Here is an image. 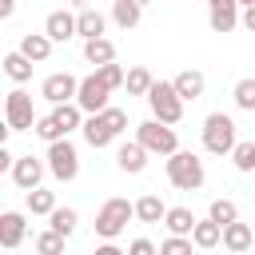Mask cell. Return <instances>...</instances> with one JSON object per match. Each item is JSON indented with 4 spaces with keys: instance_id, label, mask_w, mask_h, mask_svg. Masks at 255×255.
I'll return each instance as SVG.
<instances>
[{
    "instance_id": "25",
    "label": "cell",
    "mask_w": 255,
    "mask_h": 255,
    "mask_svg": "<svg viewBox=\"0 0 255 255\" xmlns=\"http://www.w3.org/2000/svg\"><path fill=\"white\" fill-rule=\"evenodd\" d=\"M52 116H56V124L64 128V135H68V131H76V128H84V108H80L76 100H72V104H56V112H52Z\"/></svg>"
},
{
    "instance_id": "31",
    "label": "cell",
    "mask_w": 255,
    "mask_h": 255,
    "mask_svg": "<svg viewBox=\"0 0 255 255\" xmlns=\"http://www.w3.org/2000/svg\"><path fill=\"white\" fill-rule=\"evenodd\" d=\"M231 96H235V104H239L243 112H255V76H243Z\"/></svg>"
},
{
    "instance_id": "21",
    "label": "cell",
    "mask_w": 255,
    "mask_h": 255,
    "mask_svg": "<svg viewBox=\"0 0 255 255\" xmlns=\"http://www.w3.org/2000/svg\"><path fill=\"white\" fill-rule=\"evenodd\" d=\"M195 215H191V207H167V215H163V227L171 231V235H191L195 231Z\"/></svg>"
},
{
    "instance_id": "35",
    "label": "cell",
    "mask_w": 255,
    "mask_h": 255,
    "mask_svg": "<svg viewBox=\"0 0 255 255\" xmlns=\"http://www.w3.org/2000/svg\"><path fill=\"white\" fill-rule=\"evenodd\" d=\"M159 255H191V235H167L159 243Z\"/></svg>"
},
{
    "instance_id": "39",
    "label": "cell",
    "mask_w": 255,
    "mask_h": 255,
    "mask_svg": "<svg viewBox=\"0 0 255 255\" xmlns=\"http://www.w3.org/2000/svg\"><path fill=\"white\" fill-rule=\"evenodd\" d=\"M12 12H16V0H0V16H4V20H8V16H12Z\"/></svg>"
},
{
    "instance_id": "24",
    "label": "cell",
    "mask_w": 255,
    "mask_h": 255,
    "mask_svg": "<svg viewBox=\"0 0 255 255\" xmlns=\"http://www.w3.org/2000/svg\"><path fill=\"white\" fill-rule=\"evenodd\" d=\"M251 239H255V235H251V227H247V223H239V219L223 227V247H227V251H247V247H251Z\"/></svg>"
},
{
    "instance_id": "18",
    "label": "cell",
    "mask_w": 255,
    "mask_h": 255,
    "mask_svg": "<svg viewBox=\"0 0 255 255\" xmlns=\"http://www.w3.org/2000/svg\"><path fill=\"white\" fill-rule=\"evenodd\" d=\"M191 243H195V247H203V251H207V247H219V243H223V223H215L211 215H207V219H199V223H195V231H191Z\"/></svg>"
},
{
    "instance_id": "22",
    "label": "cell",
    "mask_w": 255,
    "mask_h": 255,
    "mask_svg": "<svg viewBox=\"0 0 255 255\" xmlns=\"http://www.w3.org/2000/svg\"><path fill=\"white\" fill-rule=\"evenodd\" d=\"M76 36H84V40L104 36V16H100L96 8H80V16H76Z\"/></svg>"
},
{
    "instance_id": "38",
    "label": "cell",
    "mask_w": 255,
    "mask_h": 255,
    "mask_svg": "<svg viewBox=\"0 0 255 255\" xmlns=\"http://www.w3.org/2000/svg\"><path fill=\"white\" fill-rule=\"evenodd\" d=\"M239 24H243L247 32H255V4H247V8H243V16H239Z\"/></svg>"
},
{
    "instance_id": "27",
    "label": "cell",
    "mask_w": 255,
    "mask_h": 255,
    "mask_svg": "<svg viewBox=\"0 0 255 255\" xmlns=\"http://www.w3.org/2000/svg\"><path fill=\"white\" fill-rule=\"evenodd\" d=\"M76 223H80L76 207H56V211L48 215V227H52V231H60V235H72V231H76Z\"/></svg>"
},
{
    "instance_id": "5",
    "label": "cell",
    "mask_w": 255,
    "mask_h": 255,
    "mask_svg": "<svg viewBox=\"0 0 255 255\" xmlns=\"http://www.w3.org/2000/svg\"><path fill=\"white\" fill-rule=\"evenodd\" d=\"M135 139L147 147V151H155V155H171V151H179V135H175V128L171 124H163V120H143L139 128H135Z\"/></svg>"
},
{
    "instance_id": "14",
    "label": "cell",
    "mask_w": 255,
    "mask_h": 255,
    "mask_svg": "<svg viewBox=\"0 0 255 255\" xmlns=\"http://www.w3.org/2000/svg\"><path fill=\"white\" fill-rule=\"evenodd\" d=\"M44 32H48L56 44H64V40H72V36H76V16H72V12H64V8H60V12H48Z\"/></svg>"
},
{
    "instance_id": "36",
    "label": "cell",
    "mask_w": 255,
    "mask_h": 255,
    "mask_svg": "<svg viewBox=\"0 0 255 255\" xmlns=\"http://www.w3.org/2000/svg\"><path fill=\"white\" fill-rule=\"evenodd\" d=\"M96 72H100V80H104L112 92H116V88H124V80H128V72H124L116 60H112V64H104V68H96Z\"/></svg>"
},
{
    "instance_id": "15",
    "label": "cell",
    "mask_w": 255,
    "mask_h": 255,
    "mask_svg": "<svg viewBox=\"0 0 255 255\" xmlns=\"http://www.w3.org/2000/svg\"><path fill=\"white\" fill-rule=\"evenodd\" d=\"M52 44H56V40H52L48 32H28V36L20 40V52H24L32 64H44V60L52 56Z\"/></svg>"
},
{
    "instance_id": "40",
    "label": "cell",
    "mask_w": 255,
    "mask_h": 255,
    "mask_svg": "<svg viewBox=\"0 0 255 255\" xmlns=\"http://www.w3.org/2000/svg\"><path fill=\"white\" fill-rule=\"evenodd\" d=\"M96 255H128V251H120V247H112V243H104V247H96Z\"/></svg>"
},
{
    "instance_id": "23",
    "label": "cell",
    "mask_w": 255,
    "mask_h": 255,
    "mask_svg": "<svg viewBox=\"0 0 255 255\" xmlns=\"http://www.w3.org/2000/svg\"><path fill=\"white\" fill-rule=\"evenodd\" d=\"M163 215H167V207H163L159 195H139V199H135V219H139V223H159Z\"/></svg>"
},
{
    "instance_id": "44",
    "label": "cell",
    "mask_w": 255,
    "mask_h": 255,
    "mask_svg": "<svg viewBox=\"0 0 255 255\" xmlns=\"http://www.w3.org/2000/svg\"><path fill=\"white\" fill-rule=\"evenodd\" d=\"M207 4H223V0H207Z\"/></svg>"
},
{
    "instance_id": "20",
    "label": "cell",
    "mask_w": 255,
    "mask_h": 255,
    "mask_svg": "<svg viewBox=\"0 0 255 255\" xmlns=\"http://www.w3.org/2000/svg\"><path fill=\"white\" fill-rule=\"evenodd\" d=\"M175 92L183 96V100H199L203 96V88H207V80H203V72H195V68H187V72H179L175 80Z\"/></svg>"
},
{
    "instance_id": "12",
    "label": "cell",
    "mask_w": 255,
    "mask_h": 255,
    "mask_svg": "<svg viewBox=\"0 0 255 255\" xmlns=\"http://www.w3.org/2000/svg\"><path fill=\"white\" fill-rule=\"evenodd\" d=\"M147 147L139 143V139H131V143H120V151H116V163H120V171H131V175H139L143 167H147Z\"/></svg>"
},
{
    "instance_id": "37",
    "label": "cell",
    "mask_w": 255,
    "mask_h": 255,
    "mask_svg": "<svg viewBox=\"0 0 255 255\" xmlns=\"http://www.w3.org/2000/svg\"><path fill=\"white\" fill-rule=\"evenodd\" d=\"M128 255H159V247H155L151 239H131V247H128Z\"/></svg>"
},
{
    "instance_id": "4",
    "label": "cell",
    "mask_w": 255,
    "mask_h": 255,
    "mask_svg": "<svg viewBox=\"0 0 255 255\" xmlns=\"http://www.w3.org/2000/svg\"><path fill=\"white\" fill-rule=\"evenodd\" d=\"M147 104H151V116L155 120H163V124H179L183 120V96L175 92V84H163V80H155L151 84V92H147Z\"/></svg>"
},
{
    "instance_id": "29",
    "label": "cell",
    "mask_w": 255,
    "mask_h": 255,
    "mask_svg": "<svg viewBox=\"0 0 255 255\" xmlns=\"http://www.w3.org/2000/svg\"><path fill=\"white\" fill-rule=\"evenodd\" d=\"M28 211H32V215H52V211H56V195L44 191V187H32V191H28Z\"/></svg>"
},
{
    "instance_id": "28",
    "label": "cell",
    "mask_w": 255,
    "mask_h": 255,
    "mask_svg": "<svg viewBox=\"0 0 255 255\" xmlns=\"http://www.w3.org/2000/svg\"><path fill=\"white\" fill-rule=\"evenodd\" d=\"M151 84H155V80H151V72H147V68H131V72H128V80H124L128 96H147V92H151Z\"/></svg>"
},
{
    "instance_id": "10",
    "label": "cell",
    "mask_w": 255,
    "mask_h": 255,
    "mask_svg": "<svg viewBox=\"0 0 255 255\" xmlns=\"http://www.w3.org/2000/svg\"><path fill=\"white\" fill-rule=\"evenodd\" d=\"M76 92H80V80L68 76V72H56V76H48V80L40 84V96H44L48 104H72Z\"/></svg>"
},
{
    "instance_id": "34",
    "label": "cell",
    "mask_w": 255,
    "mask_h": 255,
    "mask_svg": "<svg viewBox=\"0 0 255 255\" xmlns=\"http://www.w3.org/2000/svg\"><path fill=\"white\" fill-rule=\"evenodd\" d=\"M40 139H48V143H56V139H64V128L56 124V116H44V120H36V128H32Z\"/></svg>"
},
{
    "instance_id": "6",
    "label": "cell",
    "mask_w": 255,
    "mask_h": 255,
    "mask_svg": "<svg viewBox=\"0 0 255 255\" xmlns=\"http://www.w3.org/2000/svg\"><path fill=\"white\" fill-rule=\"evenodd\" d=\"M48 171L60 183H68V179L80 175V151H76V143H68V135L56 139V143H48Z\"/></svg>"
},
{
    "instance_id": "43",
    "label": "cell",
    "mask_w": 255,
    "mask_h": 255,
    "mask_svg": "<svg viewBox=\"0 0 255 255\" xmlns=\"http://www.w3.org/2000/svg\"><path fill=\"white\" fill-rule=\"evenodd\" d=\"M227 255H247V251H227Z\"/></svg>"
},
{
    "instance_id": "26",
    "label": "cell",
    "mask_w": 255,
    "mask_h": 255,
    "mask_svg": "<svg viewBox=\"0 0 255 255\" xmlns=\"http://www.w3.org/2000/svg\"><path fill=\"white\" fill-rule=\"evenodd\" d=\"M4 72H8L16 84H24V80H32V60L16 48V52H8V56H4Z\"/></svg>"
},
{
    "instance_id": "11",
    "label": "cell",
    "mask_w": 255,
    "mask_h": 255,
    "mask_svg": "<svg viewBox=\"0 0 255 255\" xmlns=\"http://www.w3.org/2000/svg\"><path fill=\"white\" fill-rule=\"evenodd\" d=\"M40 179H44V163H40L36 155H16V163H12V183L24 187V191H32V187H40Z\"/></svg>"
},
{
    "instance_id": "41",
    "label": "cell",
    "mask_w": 255,
    "mask_h": 255,
    "mask_svg": "<svg viewBox=\"0 0 255 255\" xmlns=\"http://www.w3.org/2000/svg\"><path fill=\"white\" fill-rule=\"evenodd\" d=\"M68 4H76V8H84V4H88V0H68Z\"/></svg>"
},
{
    "instance_id": "30",
    "label": "cell",
    "mask_w": 255,
    "mask_h": 255,
    "mask_svg": "<svg viewBox=\"0 0 255 255\" xmlns=\"http://www.w3.org/2000/svg\"><path fill=\"white\" fill-rule=\"evenodd\" d=\"M64 239H68V235H60V231L48 227V231L36 235V251H40V255H64Z\"/></svg>"
},
{
    "instance_id": "32",
    "label": "cell",
    "mask_w": 255,
    "mask_h": 255,
    "mask_svg": "<svg viewBox=\"0 0 255 255\" xmlns=\"http://www.w3.org/2000/svg\"><path fill=\"white\" fill-rule=\"evenodd\" d=\"M231 159H235L239 171H255V143H251V139H239L235 151H231Z\"/></svg>"
},
{
    "instance_id": "8",
    "label": "cell",
    "mask_w": 255,
    "mask_h": 255,
    "mask_svg": "<svg viewBox=\"0 0 255 255\" xmlns=\"http://www.w3.org/2000/svg\"><path fill=\"white\" fill-rule=\"evenodd\" d=\"M4 120H8V128L12 131H28V128H36V116H32V96L28 92H8L4 96Z\"/></svg>"
},
{
    "instance_id": "13",
    "label": "cell",
    "mask_w": 255,
    "mask_h": 255,
    "mask_svg": "<svg viewBox=\"0 0 255 255\" xmlns=\"http://www.w3.org/2000/svg\"><path fill=\"white\" fill-rule=\"evenodd\" d=\"M24 235H28L24 215H20V211H4V215H0V243H4V251L20 247V243H24Z\"/></svg>"
},
{
    "instance_id": "33",
    "label": "cell",
    "mask_w": 255,
    "mask_h": 255,
    "mask_svg": "<svg viewBox=\"0 0 255 255\" xmlns=\"http://www.w3.org/2000/svg\"><path fill=\"white\" fill-rule=\"evenodd\" d=\"M207 215H211L215 223H223V227L239 219V211H235V203H231V199H211V211H207Z\"/></svg>"
},
{
    "instance_id": "42",
    "label": "cell",
    "mask_w": 255,
    "mask_h": 255,
    "mask_svg": "<svg viewBox=\"0 0 255 255\" xmlns=\"http://www.w3.org/2000/svg\"><path fill=\"white\" fill-rule=\"evenodd\" d=\"M239 4H243V8H247V4H255V0H239Z\"/></svg>"
},
{
    "instance_id": "19",
    "label": "cell",
    "mask_w": 255,
    "mask_h": 255,
    "mask_svg": "<svg viewBox=\"0 0 255 255\" xmlns=\"http://www.w3.org/2000/svg\"><path fill=\"white\" fill-rule=\"evenodd\" d=\"M139 16H143V0H112V20H116L124 32L135 28Z\"/></svg>"
},
{
    "instance_id": "7",
    "label": "cell",
    "mask_w": 255,
    "mask_h": 255,
    "mask_svg": "<svg viewBox=\"0 0 255 255\" xmlns=\"http://www.w3.org/2000/svg\"><path fill=\"white\" fill-rule=\"evenodd\" d=\"M135 215V203H128V199H108L104 207H100V215H96V231L104 235V239H116L124 227H128V219Z\"/></svg>"
},
{
    "instance_id": "1",
    "label": "cell",
    "mask_w": 255,
    "mask_h": 255,
    "mask_svg": "<svg viewBox=\"0 0 255 255\" xmlns=\"http://www.w3.org/2000/svg\"><path fill=\"white\" fill-rule=\"evenodd\" d=\"M124 128H128V112H124V108H112V104H108L104 112L88 116L80 131H84V139H88L92 147H108V143H112V139H116V135H120Z\"/></svg>"
},
{
    "instance_id": "2",
    "label": "cell",
    "mask_w": 255,
    "mask_h": 255,
    "mask_svg": "<svg viewBox=\"0 0 255 255\" xmlns=\"http://www.w3.org/2000/svg\"><path fill=\"white\" fill-rule=\"evenodd\" d=\"M167 179L179 191H199L203 187V159L195 151H171L167 155Z\"/></svg>"
},
{
    "instance_id": "9",
    "label": "cell",
    "mask_w": 255,
    "mask_h": 255,
    "mask_svg": "<svg viewBox=\"0 0 255 255\" xmlns=\"http://www.w3.org/2000/svg\"><path fill=\"white\" fill-rule=\"evenodd\" d=\"M108 96H112V88L100 80V72H92V76H84V80H80L76 104H80L88 116H96V112H104V108H108Z\"/></svg>"
},
{
    "instance_id": "17",
    "label": "cell",
    "mask_w": 255,
    "mask_h": 255,
    "mask_svg": "<svg viewBox=\"0 0 255 255\" xmlns=\"http://www.w3.org/2000/svg\"><path fill=\"white\" fill-rule=\"evenodd\" d=\"M84 60H88V64H96V68H104V64H112V60H116V44H112L108 36L84 40Z\"/></svg>"
},
{
    "instance_id": "3",
    "label": "cell",
    "mask_w": 255,
    "mask_h": 255,
    "mask_svg": "<svg viewBox=\"0 0 255 255\" xmlns=\"http://www.w3.org/2000/svg\"><path fill=\"white\" fill-rule=\"evenodd\" d=\"M235 120L231 116H223V112H211L207 120H203V147L211 151V155H231L235 151Z\"/></svg>"
},
{
    "instance_id": "16",
    "label": "cell",
    "mask_w": 255,
    "mask_h": 255,
    "mask_svg": "<svg viewBox=\"0 0 255 255\" xmlns=\"http://www.w3.org/2000/svg\"><path fill=\"white\" fill-rule=\"evenodd\" d=\"M235 4H239V0H223V4H211V16H207V20H211V32H231V28L239 24V16H243V12H239Z\"/></svg>"
}]
</instances>
